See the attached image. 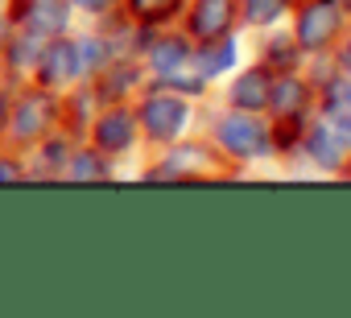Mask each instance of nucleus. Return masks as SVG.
I'll return each mask as SVG.
<instances>
[{"label":"nucleus","instance_id":"2f4dec72","mask_svg":"<svg viewBox=\"0 0 351 318\" xmlns=\"http://www.w3.org/2000/svg\"><path fill=\"white\" fill-rule=\"evenodd\" d=\"M0 9H5V0H0Z\"/></svg>","mask_w":351,"mask_h":318},{"label":"nucleus","instance_id":"f3484780","mask_svg":"<svg viewBox=\"0 0 351 318\" xmlns=\"http://www.w3.org/2000/svg\"><path fill=\"white\" fill-rule=\"evenodd\" d=\"M269 87H273L269 66H252V71H244V75L232 83L228 99H232V108H240V112H261V108H269Z\"/></svg>","mask_w":351,"mask_h":318},{"label":"nucleus","instance_id":"dca6fc26","mask_svg":"<svg viewBox=\"0 0 351 318\" xmlns=\"http://www.w3.org/2000/svg\"><path fill=\"white\" fill-rule=\"evenodd\" d=\"M191 66H195L207 83H211V79H219L223 71H232V66H236V38H232V34H223V38H211V42H195Z\"/></svg>","mask_w":351,"mask_h":318},{"label":"nucleus","instance_id":"c756f323","mask_svg":"<svg viewBox=\"0 0 351 318\" xmlns=\"http://www.w3.org/2000/svg\"><path fill=\"white\" fill-rule=\"evenodd\" d=\"M343 62H347V66H351V46H347V54H343Z\"/></svg>","mask_w":351,"mask_h":318},{"label":"nucleus","instance_id":"ddd939ff","mask_svg":"<svg viewBox=\"0 0 351 318\" xmlns=\"http://www.w3.org/2000/svg\"><path fill=\"white\" fill-rule=\"evenodd\" d=\"M203 162H207V149H199V145H165V153H161V162H153L149 170H145V178H153V182H178V178H195L199 170H203Z\"/></svg>","mask_w":351,"mask_h":318},{"label":"nucleus","instance_id":"aec40b11","mask_svg":"<svg viewBox=\"0 0 351 318\" xmlns=\"http://www.w3.org/2000/svg\"><path fill=\"white\" fill-rule=\"evenodd\" d=\"M153 87H165L173 95H186V99H199L207 95V79L195 71V66H182V71H173V75H161V79H149Z\"/></svg>","mask_w":351,"mask_h":318},{"label":"nucleus","instance_id":"f257e3e1","mask_svg":"<svg viewBox=\"0 0 351 318\" xmlns=\"http://www.w3.org/2000/svg\"><path fill=\"white\" fill-rule=\"evenodd\" d=\"M62 124V103L54 91L38 87V83H13V108H9V124H5V140L17 153H29L50 128Z\"/></svg>","mask_w":351,"mask_h":318},{"label":"nucleus","instance_id":"20e7f679","mask_svg":"<svg viewBox=\"0 0 351 318\" xmlns=\"http://www.w3.org/2000/svg\"><path fill=\"white\" fill-rule=\"evenodd\" d=\"M5 13L13 25L34 29L38 38H58L75 29V5L71 0H5Z\"/></svg>","mask_w":351,"mask_h":318},{"label":"nucleus","instance_id":"9d476101","mask_svg":"<svg viewBox=\"0 0 351 318\" xmlns=\"http://www.w3.org/2000/svg\"><path fill=\"white\" fill-rule=\"evenodd\" d=\"M145 66H141V58H112L95 79H91V87H95V95L104 99V103H132L136 99V91L145 87Z\"/></svg>","mask_w":351,"mask_h":318},{"label":"nucleus","instance_id":"a211bd4d","mask_svg":"<svg viewBox=\"0 0 351 318\" xmlns=\"http://www.w3.org/2000/svg\"><path fill=\"white\" fill-rule=\"evenodd\" d=\"M335 25H339V17H335V9H330V0L306 9L302 21H298V46H302V50H322V46L330 42Z\"/></svg>","mask_w":351,"mask_h":318},{"label":"nucleus","instance_id":"473e14b6","mask_svg":"<svg viewBox=\"0 0 351 318\" xmlns=\"http://www.w3.org/2000/svg\"><path fill=\"white\" fill-rule=\"evenodd\" d=\"M0 145H5V140H0Z\"/></svg>","mask_w":351,"mask_h":318},{"label":"nucleus","instance_id":"393cba45","mask_svg":"<svg viewBox=\"0 0 351 318\" xmlns=\"http://www.w3.org/2000/svg\"><path fill=\"white\" fill-rule=\"evenodd\" d=\"M25 182V153L0 145V186H17Z\"/></svg>","mask_w":351,"mask_h":318},{"label":"nucleus","instance_id":"f8f14e48","mask_svg":"<svg viewBox=\"0 0 351 318\" xmlns=\"http://www.w3.org/2000/svg\"><path fill=\"white\" fill-rule=\"evenodd\" d=\"M116 178V162L108 153H99L91 140H79L71 162L62 170V182H75V186H95V182H112Z\"/></svg>","mask_w":351,"mask_h":318},{"label":"nucleus","instance_id":"39448f33","mask_svg":"<svg viewBox=\"0 0 351 318\" xmlns=\"http://www.w3.org/2000/svg\"><path fill=\"white\" fill-rule=\"evenodd\" d=\"M29 83L46 87V91H54V95H62L66 87L83 83V79H79V54H75V38H71V34L46 38V46H42V54H38V66H34V79H29Z\"/></svg>","mask_w":351,"mask_h":318},{"label":"nucleus","instance_id":"5701e85b","mask_svg":"<svg viewBox=\"0 0 351 318\" xmlns=\"http://www.w3.org/2000/svg\"><path fill=\"white\" fill-rule=\"evenodd\" d=\"M71 5H75V17H79V21H87V25H95V21H108V17L124 13V0H71Z\"/></svg>","mask_w":351,"mask_h":318},{"label":"nucleus","instance_id":"412c9836","mask_svg":"<svg viewBox=\"0 0 351 318\" xmlns=\"http://www.w3.org/2000/svg\"><path fill=\"white\" fill-rule=\"evenodd\" d=\"M302 103H306V87L298 79H277L269 87V108L277 116H293V112H302Z\"/></svg>","mask_w":351,"mask_h":318},{"label":"nucleus","instance_id":"b1692460","mask_svg":"<svg viewBox=\"0 0 351 318\" xmlns=\"http://www.w3.org/2000/svg\"><path fill=\"white\" fill-rule=\"evenodd\" d=\"M289 0H244V21L248 25H273L285 13Z\"/></svg>","mask_w":351,"mask_h":318},{"label":"nucleus","instance_id":"2eb2a0df","mask_svg":"<svg viewBox=\"0 0 351 318\" xmlns=\"http://www.w3.org/2000/svg\"><path fill=\"white\" fill-rule=\"evenodd\" d=\"M58 103H62V128H71L79 140L87 136V124L95 120V112L104 108V99L95 95L91 83H75V87H66V91L58 95Z\"/></svg>","mask_w":351,"mask_h":318},{"label":"nucleus","instance_id":"c85d7f7f","mask_svg":"<svg viewBox=\"0 0 351 318\" xmlns=\"http://www.w3.org/2000/svg\"><path fill=\"white\" fill-rule=\"evenodd\" d=\"M330 95H335L339 103H347V108H351V83H335V91H330Z\"/></svg>","mask_w":351,"mask_h":318},{"label":"nucleus","instance_id":"6ab92c4d","mask_svg":"<svg viewBox=\"0 0 351 318\" xmlns=\"http://www.w3.org/2000/svg\"><path fill=\"white\" fill-rule=\"evenodd\" d=\"M182 9H186V0H124V17H132L141 25H153V29L173 25L182 17Z\"/></svg>","mask_w":351,"mask_h":318},{"label":"nucleus","instance_id":"a878e982","mask_svg":"<svg viewBox=\"0 0 351 318\" xmlns=\"http://www.w3.org/2000/svg\"><path fill=\"white\" fill-rule=\"evenodd\" d=\"M289 62H293L289 42H273V46H269V66H277V71H281V66H289Z\"/></svg>","mask_w":351,"mask_h":318},{"label":"nucleus","instance_id":"7ed1b4c3","mask_svg":"<svg viewBox=\"0 0 351 318\" xmlns=\"http://www.w3.org/2000/svg\"><path fill=\"white\" fill-rule=\"evenodd\" d=\"M99 153H108L112 162H124L128 153H136L141 145V128H136V112L132 103H104L95 112V120L87 124V136Z\"/></svg>","mask_w":351,"mask_h":318},{"label":"nucleus","instance_id":"6e6552de","mask_svg":"<svg viewBox=\"0 0 351 318\" xmlns=\"http://www.w3.org/2000/svg\"><path fill=\"white\" fill-rule=\"evenodd\" d=\"M236 13H240V0H186L182 29L191 42H211V38L232 34Z\"/></svg>","mask_w":351,"mask_h":318},{"label":"nucleus","instance_id":"4be33fe9","mask_svg":"<svg viewBox=\"0 0 351 318\" xmlns=\"http://www.w3.org/2000/svg\"><path fill=\"white\" fill-rule=\"evenodd\" d=\"M310 153H314V162L318 166H339V153H343V136L330 132V128H318L310 136Z\"/></svg>","mask_w":351,"mask_h":318},{"label":"nucleus","instance_id":"0eeeda50","mask_svg":"<svg viewBox=\"0 0 351 318\" xmlns=\"http://www.w3.org/2000/svg\"><path fill=\"white\" fill-rule=\"evenodd\" d=\"M79 136L71 128H50L29 153H25V182H62V170L71 162V153H75Z\"/></svg>","mask_w":351,"mask_h":318},{"label":"nucleus","instance_id":"1a4fd4ad","mask_svg":"<svg viewBox=\"0 0 351 318\" xmlns=\"http://www.w3.org/2000/svg\"><path fill=\"white\" fill-rule=\"evenodd\" d=\"M191 54H195V42L186 38V29H173V25H161L149 42V50L141 54V66L149 79H161V75H173L191 66Z\"/></svg>","mask_w":351,"mask_h":318},{"label":"nucleus","instance_id":"7c9ffc66","mask_svg":"<svg viewBox=\"0 0 351 318\" xmlns=\"http://www.w3.org/2000/svg\"><path fill=\"white\" fill-rule=\"evenodd\" d=\"M0 83H9V75H5V66H0Z\"/></svg>","mask_w":351,"mask_h":318},{"label":"nucleus","instance_id":"cd10ccee","mask_svg":"<svg viewBox=\"0 0 351 318\" xmlns=\"http://www.w3.org/2000/svg\"><path fill=\"white\" fill-rule=\"evenodd\" d=\"M9 34H13V21H9V13H5V9H0V50H5Z\"/></svg>","mask_w":351,"mask_h":318},{"label":"nucleus","instance_id":"9b49d317","mask_svg":"<svg viewBox=\"0 0 351 318\" xmlns=\"http://www.w3.org/2000/svg\"><path fill=\"white\" fill-rule=\"evenodd\" d=\"M42 46H46V38H38L34 29L13 25V34H9V42H5V50H0V66H5L9 83H29V79H34V66H38Z\"/></svg>","mask_w":351,"mask_h":318},{"label":"nucleus","instance_id":"f03ea898","mask_svg":"<svg viewBox=\"0 0 351 318\" xmlns=\"http://www.w3.org/2000/svg\"><path fill=\"white\" fill-rule=\"evenodd\" d=\"M132 112H136L141 140H149V145H157V149L182 140V132L191 128V99H186V95H173V91H165V87H153L149 79H145V87L136 91Z\"/></svg>","mask_w":351,"mask_h":318},{"label":"nucleus","instance_id":"423d86ee","mask_svg":"<svg viewBox=\"0 0 351 318\" xmlns=\"http://www.w3.org/2000/svg\"><path fill=\"white\" fill-rule=\"evenodd\" d=\"M215 145L232 157H265L273 153V136L269 128L252 116V112H228L219 124H215Z\"/></svg>","mask_w":351,"mask_h":318},{"label":"nucleus","instance_id":"bb28decb","mask_svg":"<svg viewBox=\"0 0 351 318\" xmlns=\"http://www.w3.org/2000/svg\"><path fill=\"white\" fill-rule=\"evenodd\" d=\"M9 108H13V83H0V136H5V124H9Z\"/></svg>","mask_w":351,"mask_h":318},{"label":"nucleus","instance_id":"4468645a","mask_svg":"<svg viewBox=\"0 0 351 318\" xmlns=\"http://www.w3.org/2000/svg\"><path fill=\"white\" fill-rule=\"evenodd\" d=\"M71 38H75V54H79V79H83V83H91V79H95V75L116 58V50H112L108 34H104L99 25L71 29Z\"/></svg>","mask_w":351,"mask_h":318}]
</instances>
